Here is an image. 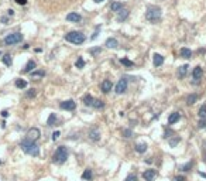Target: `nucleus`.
Instances as JSON below:
<instances>
[{
    "label": "nucleus",
    "mask_w": 206,
    "mask_h": 181,
    "mask_svg": "<svg viewBox=\"0 0 206 181\" xmlns=\"http://www.w3.org/2000/svg\"><path fill=\"white\" fill-rule=\"evenodd\" d=\"M20 146H21L24 153H27V154H30V156H34V157L40 156V147L35 144V141H31V140H28V139H24L23 141L20 143Z\"/></svg>",
    "instance_id": "f257e3e1"
},
{
    "label": "nucleus",
    "mask_w": 206,
    "mask_h": 181,
    "mask_svg": "<svg viewBox=\"0 0 206 181\" xmlns=\"http://www.w3.org/2000/svg\"><path fill=\"white\" fill-rule=\"evenodd\" d=\"M67 158H68V150H67V147H64V146H59V147L55 150L54 156H52L54 163H57V164H62V163H65Z\"/></svg>",
    "instance_id": "f03ea898"
},
{
    "label": "nucleus",
    "mask_w": 206,
    "mask_h": 181,
    "mask_svg": "<svg viewBox=\"0 0 206 181\" xmlns=\"http://www.w3.org/2000/svg\"><path fill=\"white\" fill-rule=\"evenodd\" d=\"M65 40L72 44H82V43H85V36L81 31H71L65 36Z\"/></svg>",
    "instance_id": "7ed1b4c3"
},
{
    "label": "nucleus",
    "mask_w": 206,
    "mask_h": 181,
    "mask_svg": "<svg viewBox=\"0 0 206 181\" xmlns=\"http://www.w3.org/2000/svg\"><path fill=\"white\" fill-rule=\"evenodd\" d=\"M145 19L151 23L158 21L161 19V9L160 7H150L145 13Z\"/></svg>",
    "instance_id": "20e7f679"
},
{
    "label": "nucleus",
    "mask_w": 206,
    "mask_h": 181,
    "mask_svg": "<svg viewBox=\"0 0 206 181\" xmlns=\"http://www.w3.org/2000/svg\"><path fill=\"white\" fill-rule=\"evenodd\" d=\"M23 40V34L20 33H11L9 36L4 37V44L6 45H13V44H17Z\"/></svg>",
    "instance_id": "39448f33"
},
{
    "label": "nucleus",
    "mask_w": 206,
    "mask_h": 181,
    "mask_svg": "<svg viewBox=\"0 0 206 181\" xmlns=\"http://www.w3.org/2000/svg\"><path fill=\"white\" fill-rule=\"evenodd\" d=\"M40 136H41V132H40V129H37V127H33V129H30V130L27 132V139L31 140V141H35L37 139H40Z\"/></svg>",
    "instance_id": "423d86ee"
},
{
    "label": "nucleus",
    "mask_w": 206,
    "mask_h": 181,
    "mask_svg": "<svg viewBox=\"0 0 206 181\" xmlns=\"http://www.w3.org/2000/svg\"><path fill=\"white\" fill-rule=\"evenodd\" d=\"M126 91H127V79L121 78V79L117 82V85H116V92H117V93H124Z\"/></svg>",
    "instance_id": "0eeeda50"
},
{
    "label": "nucleus",
    "mask_w": 206,
    "mask_h": 181,
    "mask_svg": "<svg viewBox=\"0 0 206 181\" xmlns=\"http://www.w3.org/2000/svg\"><path fill=\"white\" fill-rule=\"evenodd\" d=\"M59 106H61V109H65V111H73L76 108V103L72 99H69V101H65V102H61Z\"/></svg>",
    "instance_id": "6e6552de"
},
{
    "label": "nucleus",
    "mask_w": 206,
    "mask_h": 181,
    "mask_svg": "<svg viewBox=\"0 0 206 181\" xmlns=\"http://www.w3.org/2000/svg\"><path fill=\"white\" fill-rule=\"evenodd\" d=\"M155 176H157V171H155V170H145V171L143 173V178L145 181H153L155 178Z\"/></svg>",
    "instance_id": "1a4fd4ad"
},
{
    "label": "nucleus",
    "mask_w": 206,
    "mask_h": 181,
    "mask_svg": "<svg viewBox=\"0 0 206 181\" xmlns=\"http://www.w3.org/2000/svg\"><path fill=\"white\" fill-rule=\"evenodd\" d=\"M192 76H193V79L201 81V79H202V76H203V71H202V68H201V67L195 68V69H193V72H192Z\"/></svg>",
    "instance_id": "9d476101"
},
{
    "label": "nucleus",
    "mask_w": 206,
    "mask_h": 181,
    "mask_svg": "<svg viewBox=\"0 0 206 181\" xmlns=\"http://www.w3.org/2000/svg\"><path fill=\"white\" fill-rule=\"evenodd\" d=\"M67 20H68V21H72V23H79L82 20V17H81V14H78V13H69L68 16H67Z\"/></svg>",
    "instance_id": "9b49d317"
},
{
    "label": "nucleus",
    "mask_w": 206,
    "mask_h": 181,
    "mask_svg": "<svg viewBox=\"0 0 206 181\" xmlns=\"http://www.w3.org/2000/svg\"><path fill=\"white\" fill-rule=\"evenodd\" d=\"M112 81H109V79H105L103 82H102V91L105 92V93H107V92H110L112 91Z\"/></svg>",
    "instance_id": "f8f14e48"
},
{
    "label": "nucleus",
    "mask_w": 206,
    "mask_h": 181,
    "mask_svg": "<svg viewBox=\"0 0 206 181\" xmlns=\"http://www.w3.org/2000/svg\"><path fill=\"white\" fill-rule=\"evenodd\" d=\"M179 117H181V115L178 112H174L169 115V117H168V123L169 125H174V123H177L178 120H179Z\"/></svg>",
    "instance_id": "ddd939ff"
},
{
    "label": "nucleus",
    "mask_w": 206,
    "mask_h": 181,
    "mask_svg": "<svg viewBox=\"0 0 206 181\" xmlns=\"http://www.w3.org/2000/svg\"><path fill=\"white\" fill-rule=\"evenodd\" d=\"M110 10L119 13L120 10H123V3H120V1H113V3L110 4Z\"/></svg>",
    "instance_id": "4468645a"
},
{
    "label": "nucleus",
    "mask_w": 206,
    "mask_h": 181,
    "mask_svg": "<svg viewBox=\"0 0 206 181\" xmlns=\"http://www.w3.org/2000/svg\"><path fill=\"white\" fill-rule=\"evenodd\" d=\"M89 137H91L92 140H99V137H100V132L96 129V127H93L92 130H89Z\"/></svg>",
    "instance_id": "2eb2a0df"
},
{
    "label": "nucleus",
    "mask_w": 206,
    "mask_h": 181,
    "mask_svg": "<svg viewBox=\"0 0 206 181\" xmlns=\"http://www.w3.org/2000/svg\"><path fill=\"white\" fill-rule=\"evenodd\" d=\"M127 17H129V10L123 9V10H120V11H119V16H117V21H123V20H126Z\"/></svg>",
    "instance_id": "dca6fc26"
},
{
    "label": "nucleus",
    "mask_w": 206,
    "mask_h": 181,
    "mask_svg": "<svg viewBox=\"0 0 206 181\" xmlns=\"http://www.w3.org/2000/svg\"><path fill=\"white\" fill-rule=\"evenodd\" d=\"M164 64V57L160 54H154V65L155 67H160Z\"/></svg>",
    "instance_id": "f3484780"
},
{
    "label": "nucleus",
    "mask_w": 206,
    "mask_h": 181,
    "mask_svg": "<svg viewBox=\"0 0 206 181\" xmlns=\"http://www.w3.org/2000/svg\"><path fill=\"white\" fill-rule=\"evenodd\" d=\"M117 45H119V43H117V40L113 38V37L106 40V47H107V48H116Z\"/></svg>",
    "instance_id": "a211bd4d"
},
{
    "label": "nucleus",
    "mask_w": 206,
    "mask_h": 181,
    "mask_svg": "<svg viewBox=\"0 0 206 181\" xmlns=\"http://www.w3.org/2000/svg\"><path fill=\"white\" fill-rule=\"evenodd\" d=\"M3 62H4V65L10 67V65L13 64V60H11V55H10V54H4V55H3Z\"/></svg>",
    "instance_id": "6ab92c4d"
},
{
    "label": "nucleus",
    "mask_w": 206,
    "mask_h": 181,
    "mask_svg": "<svg viewBox=\"0 0 206 181\" xmlns=\"http://www.w3.org/2000/svg\"><path fill=\"white\" fill-rule=\"evenodd\" d=\"M196 101H198V95H196V93H192V95H189V96L186 98V103H188V105H193Z\"/></svg>",
    "instance_id": "aec40b11"
},
{
    "label": "nucleus",
    "mask_w": 206,
    "mask_h": 181,
    "mask_svg": "<svg viewBox=\"0 0 206 181\" xmlns=\"http://www.w3.org/2000/svg\"><path fill=\"white\" fill-rule=\"evenodd\" d=\"M181 57L183 58H191L192 57V51L189 48H181Z\"/></svg>",
    "instance_id": "412c9836"
},
{
    "label": "nucleus",
    "mask_w": 206,
    "mask_h": 181,
    "mask_svg": "<svg viewBox=\"0 0 206 181\" xmlns=\"http://www.w3.org/2000/svg\"><path fill=\"white\" fill-rule=\"evenodd\" d=\"M136 152L137 153H144L145 150H147V144L145 143H138V144H136Z\"/></svg>",
    "instance_id": "4be33fe9"
},
{
    "label": "nucleus",
    "mask_w": 206,
    "mask_h": 181,
    "mask_svg": "<svg viewBox=\"0 0 206 181\" xmlns=\"http://www.w3.org/2000/svg\"><path fill=\"white\" fill-rule=\"evenodd\" d=\"M188 65H182V67H179V69H178V76L179 78H183L185 75H186V72H188Z\"/></svg>",
    "instance_id": "5701e85b"
},
{
    "label": "nucleus",
    "mask_w": 206,
    "mask_h": 181,
    "mask_svg": "<svg viewBox=\"0 0 206 181\" xmlns=\"http://www.w3.org/2000/svg\"><path fill=\"white\" fill-rule=\"evenodd\" d=\"M34 68H35V62L31 60V61L27 62V65H25V68H24V72H31Z\"/></svg>",
    "instance_id": "b1692460"
},
{
    "label": "nucleus",
    "mask_w": 206,
    "mask_h": 181,
    "mask_svg": "<svg viewBox=\"0 0 206 181\" xmlns=\"http://www.w3.org/2000/svg\"><path fill=\"white\" fill-rule=\"evenodd\" d=\"M93 98H92L91 95H85V98H83V103L86 105V106H93Z\"/></svg>",
    "instance_id": "393cba45"
},
{
    "label": "nucleus",
    "mask_w": 206,
    "mask_h": 181,
    "mask_svg": "<svg viewBox=\"0 0 206 181\" xmlns=\"http://www.w3.org/2000/svg\"><path fill=\"white\" fill-rule=\"evenodd\" d=\"M55 122H57V116H55V113H51L49 117H48V120H47V125H48V126H52Z\"/></svg>",
    "instance_id": "a878e982"
},
{
    "label": "nucleus",
    "mask_w": 206,
    "mask_h": 181,
    "mask_svg": "<svg viewBox=\"0 0 206 181\" xmlns=\"http://www.w3.org/2000/svg\"><path fill=\"white\" fill-rule=\"evenodd\" d=\"M82 178H83V180H91V178H92V170H91V168H86V170L83 171Z\"/></svg>",
    "instance_id": "bb28decb"
},
{
    "label": "nucleus",
    "mask_w": 206,
    "mask_h": 181,
    "mask_svg": "<svg viewBox=\"0 0 206 181\" xmlns=\"http://www.w3.org/2000/svg\"><path fill=\"white\" fill-rule=\"evenodd\" d=\"M75 67L78 68V69H82V68L85 67V61H83V58H82V57H78V61H76Z\"/></svg>",
    "instance_id": "cd10ccee"
},
{
    "label": "nucleus",
    "mask_w": 206,
    "mask_h": 181,
    "mask_svg": "<svg viewBox=\"0 0 206 181\" xmlns=\"http://www.w3.org/2000/svg\"><path fill=\"white\" fill-rule=\"evenodd\" d=\"M16 86H17L19 89H23V88L27 86V82H25L24 79H17V81H16Z\"/></svg>",
    "instance_id": "c85d7f7f"
},
{
    "label": "nucleus",
    "mask_w": 206,
    "mask_h": 181,
    "mask_svg": "<svg viewBox=\"0 0 206 181\" xmlns=\"http://www.w3.org/2000/svg\"><path fill=\"white\" fill-rule=\"evenodd\" d=\"M199 117H201V119H206V105L201 106V109H199Z\"/></svg>",
    "instance_id": "c756f323"
},
{
    "label": "nucleus",
    "mask_w": 206,
    "mask_h": 181,
    "mask_svg": "<svg viewBox=\"0 0 206 181\" xmlns=\"http://www.w3.org/2000/svg\"><path fill=\"white\" fill-rule=\"evenodd\" d=\"M105 105H103V102L102 101H99V99H95L93 101V108H96V109H100V108H103Z\"/></svg>",
    "instance_id": "7c9ffc66"
},
{
    "label": "nucleus",
    "mask_w": 206,
    "mask_h": 181,
    "mask_svg": "<svg viewBox=\"0 0 206 181\" xmlns=\"http://www.w3.org/2000/svg\"><path fill=\"white\" fill-rule=\"evenodd\" d=\"M121 64L126 65V67H133V65H134V62H131V61L127 60V58H123V60H121Z\"/></svg>",
    "instance_id": "2f4dec72"
},
{
    "label": "nucleus",
    "mask_w": 206,
    "mask_h": 181,
    "mask_svg": "<svg viewBox=\"0 0 206 181\" xmlns=\"http://www.w3.org/2000/svg\"><path fill=\"white\" fill-rule=\"evenodd\" d=\"M124 181H137V177L134 176V174H130V176H127L126 177V180Z\"/></svg>",
    "instance_id": "473e14b6"
},
{
    "label": "nucleus",
    "mask_w": 206,
    "mask_h": 181,
    "mask_svg": "<svg viewBox=\"0 0 206 181\" xmlns=\"http://www.w3.org/2000/svg\"><path fill=\"white\" fill-rule=\"evenodd\" d=\"M44 75H45L44 71H35V72H33V76H44Z\"/></svg>",
    "instance_id": "72a5a7b5"
},
{
    "label": "nucleus",
    "mask_w": 206,
    "mask_h": 181,
    "mask_svg": "<svg viewBox=\"0 0 206 181\" xmlns=\"http://www.w3.org/2000/svg\"><path fill=\"white\" fill-rule=\"evenodd\" d=\"M123 136L124 137H131V130L130 129H124L123 130Z\"/></svg>",
    "instance_id": "f704fd0d"
},
{
    "label": "nucleus",
    "mask_w": 206,
    "mask_h": 181,
    "mask_svg": "<svg viewBox=\"0 0 206 181\" xmlns=\"http://www.w3.org/2000/svg\"><path fill=\"white\" fill-rule=\"evenodd\" d=\"M35 96V89H30L27 92V98H34Z\"/></svg>",
    "instance_id": "c9c22d12"
},
{
    "label": "nucleus",
    "mask_w": 206,
    "mask_h": 181,
    "mask_svg": "<svg viewBox=\"0 0 206 181\" xmlns=\"http://www.w3.org/2000/svg\"><path fill=\"white\" fill-rule=\"evenodd\" d=\"M100 51H102L100 48H92V50H91V51H89V52H91L92 55H96V54H99Z\"/></svg>",
    "instance_id": "e433bc0d"
},
{
    "label": "nucleus",
    "mask_w": 206,
    "mask_h": 181,
    "mask_svg": "<svg viewBox=\"0 0 206 181\" xmlns=\"http://www.w3.org/2000/svg\"><path fill=\"white\" fill-rule=\"evenodd\" d=\"M191 167H192V161H191V163H188V164H185V166L182 167V170H183V171H189V168H191Z\"/></svg>",
    "instance_id": "4c0bfd02"
},
{
    "label": "nucleus",
    "mask_w": 206,
    "mask_h": 181,
    "mask_svg": "<svg viewBox=\"0 0 206 181\" xmlns=\"http://www.w3.org/2000/svg\"><path fill=\"white\" fill-rule=\"evenodd\" d=\"M59 136H61V133H59L58 130H57V132H54V133H52V140L55 141V140H57V139H58Z\"/></svg>",
    "instance_id": "58836bf2"
},
{
    "label": "nucleus",
    "mask_w": 206,
    "mask_h": 181,
    "mask_svg": "<svg viewBox=\"0 0 206 181\" xmlns=\"http://www.w3.org/2000/svg\"><path fill=\"white\" fill-rule=\"evenodd\" d=\"M198 125H199V127H201V129L206 127V119H202V120H201V122H199Z\"/></svg>",
    "instance_id": "ea45409f"
},
{
    "label": "nucleus",
    "mask_w": 206,
    "mask_h": 181,
    "mask_svg": "<svg viewBox=\"0 0 206 181\" xmlns=\"http://www.w3.org/2000/svg\"><path fill=\"white\" fill-rule=\"evenodd\" d=\"M99 30H100V27L97 25V27H96V31H95V34H93V36H92V37H91L92 40H95V38L97 37V34H99Z\"/></svg>",
    "instance_id": "a19ab883"
},
{
    "label": "nucleus",
    "mask_w": 206,
    "mask_h": 181,
    "mask_svg": "<svg viewBox=\"0 0 206 181\" xmlns=\"http://www.w3.org/2000/svg\"><path fill=\"white\" fill-rule=\"evenodd\" d=\"M178 143H179V139H175V140H171V141H169V144H171L172 147H174V146H177Z\"/></svg>",
    "instance_id": "79ce46f5"
},
{
    "label": "nucleus",
    "mask_w": 206,
    "mask_h": 181,
    "mask_svg": "<svg viewBox=\"0 0 206 181\" xmlns=\"http://www.w3.org/2000/svg\"><path fill=\"white\" fill-rule=\"evenodd\" d=\"M16 3H17V4H21V6H24V4L27 3V0H16Z\"/></svg>",
    "instance_id": "37998d69"
},
{
    "label": "nucleus",
    "mask_w": 206,
    "mask_h": 181,
    "mask_svg": "<svg viewBox=\"0 0 206 181\" xmlns=\"http://www.w3.org/2000/svg\"><path fill=\"white\" fill-rule=\"evenodd\" d=\"M175 181H185V177H182V176H178V177H175Z\"/></svg>",
    "instance_id": "c03bdc74"
},
{
    "label": "nucleus",
    "mask_w": 206,
    "mask_h": 181,
    "mask_svg": "<svg viewBox=\"0 0 206 181\" xmlns=\"http://www.w3.org/2000/svg\"><path fill=\"white\" fill-rule=\"evenodd\" d=\"M1 23L3 24H9V19L7 17H1Z\"/></svg>",
    "instance_id": "a18cd8bd"
},
{
    "label": "nucleus",
    "mask_w": 206,
    "mask_h": 181,
    "mask_svg": "<svg viewBox=\"0 0 206 181\" xmlns=\"http://www.w3.org/2000/svg\"><path fill=\"white\" fill-rule=\"evenodd\" d=\"M7 14H9V16H13V14H14V10H11V9L7 10Z\"/></svg>",
    "instance_id": "49530a36"
},
{
    "label": "nucleus",
    "mask_w": 206,
    "mask_h": 181,
    "mask_svg": "<svg viewBox=\"0 0 206 181\" xmlns=\"http://www.w3.org/2000/svg\"><path fill=\"white\" fill-rule=\"evenodd\" d=\"M7 115H9L7 111H3V112H1V116H3V117H7Z\"/></svg>",
    "instance_id": "de8ad7c7"
},
{
    "label": "nucleus",
    "mask_w": 206,
    "mask_h": 181,
    "mask_svg": "<svg viewBox=\"0 0 206 181\" xmlns=\"http://www.w3.org/2000/svg\"><path fill=\"white\" fill-rule=\"evenodd\" d=\"M95 3H102V1H105V0H93Z\"/></svg>",
    "instance_id": "09e8293b"
},
{
    "label": "nucleus",
    "mask_w": 206,
    "mask_h": 181,
    "mask_svg": "<svg viewBox=\"0 0 206 181\" xmlns=\"http://www.w3.org/2000/svg\"><path fill=\"white\" fill-rule=\"evenodd\" d=\"M0 55H1V51H0Z\"/></svg>",
    "instance_id": "8fccbe9b"
},
{
    "label": "nucleus",
    "mask_w": 206,
    "mask_h": 181,
    "mask_svg": "<svg viewBox=\"0 0 206 181\" xmlns=\"http://www.w3.org/2000/svg\"><path fill=\"white\" fill-rule=\"evenodd\" d=\"M0 164H1V160H0Z\"/></svg>",
    "instance_id": "3c124183"
}]
</instances>
